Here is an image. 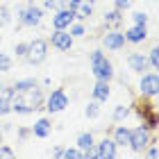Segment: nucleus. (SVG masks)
<instances>
[{
    "instance_id": "1",
    "label": "nucleus",
    "mask_w": 159,
    "mask_h": 159,
    "mask_svg": "<svg viewBox=\"0 0 159 159\" xmlns=\"http://www.w3.org/2000/svg\"><path fill=\"white\" fill-rule=\"evenodd\" d=\"M43 100H46V91L43 86L37 84L27 91H20V93H14L11 98V114H18V116H30L34 111H41L43 109Z\"/></svg>"
},
{
    "instance_id": "2",
    "label": "nucleus",
    "mask_w": 159,
    "mask_h": 159,
    "mask_svg": "<svg viewBox=\"0 0 159 159\" xmlns=\"http://www.w3.org/2000/svg\"><path fill=\"white\" fill-rule=\"evenodd\" d=\"M132 107V114H136L139 116V120L146 125L148 129H152V132H157L159 127V111H157V100H148V98H141L136 96L134 102L129 105Z\"/></svg>"
},
{
    "instance_id": "3",
    "label": "nucleus",
    "mask_w": 159,
    "mask_h": 159,
    "mask_svg": "<svg viewBox=\"0 0 159 159\" xmlns=\"http://www.w3.org/2000/svg\"><path fill=\"white\" fill-rule=\"evenodd\" d=\"M89 66H91V75L96 80H105V82H111L116 77V70H114L111 59L105 55L102 48H93L89 52Z\"/></svg>"
},
{
    "instance_id": "4",
    "label": "nucleus",
    "mask_w": 159,
    "mask_h": 159,
    "mask_svg": "<svg viewBox=\"0 0 159 159\" xmlns=\"http://www.w3.org/2000/svg\"><path fill=\"white\" fill-rule=\"evenodd\" d=\"M43 16H46V9H43L41 5L37 2H25L16 7V20L20 27H27V30H34V27H39L43 23Z\"/></svg>"
},
{
    "instance_id": "5",
    "label": "nucleus",
    "mask_w": 159,
    "mask_h": 159,
    "mask_svg": "<svg viewBox=\"0 0 159 159\" xmlns=\"http://www.w3.org/2000/svg\"><path fill=\"white\" fill-rule=\"evenodd\" d=\"M152 141H155V132H152V129H148L141 123V125H136V127L129 129V143H127V148L132 150V155H143V152H146V148Z\"/></svg>"
},
{
    "instance_id": "6",
    "label": "nucleus",
    "mask_w": 159,
    "mask_h": 159,
    "mask_svg": "<svg viewBox=\"0 0 159 159\" xmlns=\"http://www.w3.org/2000/svg\"><path fill=\"white\" fill-rule=\"evenodd\" d=\"M70 105V96L66 93L64 86H57V89L46 93V100H43V109L48 111V116H55V114L66 111Z\"/></svg>"
},
{
    "instance_id": "7",
    "label": "nucleus",
    "mask_w": 159,
    "mask_h": 159,
    "mask_svg": "<svg viewBox=\"0 0 159 159\" xmlns=\"http://www.w3.org/2000/svg\"><path fill=\"white\" fill-rule=\"evenodd\" d=\"M48 50H50L48 39L37 37V39H32V41H27V52H25L23 59L30 64V66H41V64L48 59Z\"/></svg>"
},
{
    "instance_id": "8",
    "label": "nucleus",
    "mask_w": 159,
    "mask_h": 159,
    "mask_svg": "<svg viewBox=\"0 0 159 159\" xmlns=\"http://www.w3.org/2000/svg\"><path fill=\"white\" fill-rule=\"evenodd\" d=\"M136 89H139L141 98L157 100V96H159V75H157V70H146V73H141Z\"/></svg>"
},
{
    "instance_id": "9",
    "label": "nucleus",
    "mask_w": 159,
    "mask_h": 159,
    "mask_svg": "<svg viewBox=\"0 0 159 159\" xmlns=\"http://www.w3.org/2000/svg\"><path fill=\"white\" fill-rule=\"evenodd\" d=\"M96 2L98 0H61V7H68L73 11L75 20L86 23L93 16V11H96Z\"/></svg>"
},
{
    "instance_id": "10",
    "label": "nucleus",
    "mask_w": 159,
    "mask_h": 159,
    "mask_svg": "<svg viewBox=\"0 0 159 159\" xmlns=\"http://www.w3.org/2000/svg\"><path fill=\"white\" fill-rule=\"evenodd\" d=\"M100 43H102L105 50L109 52H118V50L125 48V37H123L120 27H107V32L100 37Z\"/></svg>"
},
{
    "instance_id": "11",
    "label": "nucleus",
    "mask_w": 159,
    "mask_h": 159,
    "mask_svg": "<svg viewBox=\"0 0 159 159\" xmlns=\"http://www.w3.org/2000/svg\"><path fill=\"white\" fill-rule=\"evenodd\" d=\"M48 43L57 50V52H70L75 39L70 37L68 30H52V32H50V37H48Z\"/></svg>"
},
{
    "instance_id": "12",
    "label": "nucleus",
    "mask_w": 159,
    "mask_h": 159,
    "mask_svg": "<svg viewBox=\"0 0 159 159\" xmlns=\"http://www.w3.org/2000/svg\"><path fill=\"white\" fill-rule=\"evenodd\" d=\"M118 157V146L114 143L111 136H102L100 141L93 143V159H114Z\"/></svg>"
},
{
    "instance_id": "13",
    "label": "nucleus",
    "mask_w": 159,
    "mask_h": 159,
    "mask_svg": "<svg viewBox=\"0 0 159 159\" xmlns=\"http://www.w3.org/2000/svg\"><path fill=\"white\" fill-rule=\"evenodd\" d=\"M123 37H125V43L129 46H141V43L148 41V25H129L125 32H123Z\"/></svg>"
},
{
    "instance_id": "14",
    "label": "nucleus",
    "mask_w": 159,
    "mask_h": 159,
    "mask_svg": "<svg viewBox=\"0 0 159 159\" xmlns=\"http://www.w3.org/2000/svg\"><path fill=\"white\" fill-rule=\"evenodd\" d=\"M73 20H75L73 11L68 7H59V9L52 11V30H68Z\"/></svg>"
},
{
    "instance_id": "15",
    "label": "nucleus",
    "mask_w": 159,
    "mask_h": 159,
    "mask_svg": "<svg viewBox=\"0 0 159 159\" xmlns=\"http://www.w3.org/2000/svg\"><path fill=\"white\" fill-rule=\"evenodd\" d=\"M93 143H96V134L93 132H80L75 139V146L82 150V159H93Z\"/></svg>"
},
{
    "instance_id": "16",
    "label": "nucleus",
    "mask_w": 159,
    "mask_h": 159,
    "mask_svg": "<svg viewBox=\"0 0 159 159\" xmlns=\"http://www.w3.org/2000/svg\"><path fill=\"white\" fill-rule=\"evenodd\" d=\"M125 61H127V68L132 70V73H136V75H141V73H146V70H150L148 57L143 55V52H129V55L125 57Z\"/></svg>"
},
{
    "instance_id": "17",
    "label": "nucleus",
    "mask_w": 159,
    "mask_h": 159,
    "mask_svg": "<svg viewBox=\"0 0 159 159\" xmlns=\"http://www.w3.org/2000/svg\"><path fill=\"white\" fill-rule=\"evenodd\" d=\"M111 96V82H105V80H96L91 86V100H96V102H107Z\"/></svg>"
},
{
    "instance_id": "18",
    "label": "nucleus",
    "mask_w": 159,
    "mask_h": 159,
    "mask_svg": "<svg viewBox=\"0 0 159 159\" xmlns=\"http://www.w3.org/2000/svg\"><path fill=\"white\" fill-rule=\"evenodd\" d=\"M30 132H32V136H37V139H48V136L52 134V118L50 116L37 118L34 125H30Z\"/></svg>"
},
{
    "instance_id": "19",
    "label": "nucleus",
    "mask_w": 159,
    "mask_h": 159,
    "mask_svg": "<svg viewBox=\"0 0 159 159\" xmlns=\"http://www.w3.org/2000/svg\"><path fill=\"white\" fill-rule=\"evenodd\" d=\"M11 98H14L11 84H0V116L2 118L11 114Z\"/></svg>"
},
{
    "instance_id": "20",
    "label": "nucleus",
    "mask_w": 159,
    "mask_h": 159,
    "mask_svg": "<svg viewBox=\"0 0 159 159\" xmlns=\"http://www.w3.org/2000/svg\"><path fill=\"white\" fill-rule=\"evenodd\" d=\"M129 129L132 127H127V125H123V123H116V125L111 127V139L114 143H116L118 148H127V143H129Z\"/></svg>"
},
{
    "instance_id": "21",
    "label": "nucleus",
    "mask_w": 159,
    "mask_h": 159,
    "mask_svg": "<svg viewBox=\"0 0 159 159\" xmlns=\"http://www.w3.org/2000/svg\"><path fill=\"white\" fill-rule=\"evenodd\" d=\"M123 20H125V11L116 9V7H111V9H107V11L102 14V23H105V27H120Z\"/></svg>"
},
{
    "instance_id": "22",
    "label": "nucleus",
    "mask_w": 159,
    "mask_h": 159,
    "mask_svg": "<svg viewBox=\"0 0 159 159\" xmlns=\"http://www.w3.org/2000/svg\"><path fill=\"white\" fill-rule=\"evenodd\" d=\"M129 116H132V107L129 105H116L111 111V120L114 123H125Z\"/></svg>"
},
{
    "instance_id": "23",
    "label": "nucleus",
    "mask_w": 159,
    "mask_h": 159,
    "mask_svg": "<svg viewBox=\"0 0 159 159\" xmlns=\"http://www.w3.org/2000/svg\"><path fill=\"white\" fill-rule=\"evenodd\" d=\"M37 84H41L37 77H20L11 84V89H14V93H20V91H27V89H32V86H37Z\"/></svg>"
},
{
    "instance_id": "24",
    "label": "nucleus",
    "mask_w": 159,
    "mask_h": 159,
    "mask_svg": "<svg viewBox=\"0 0 159 159\" xmlns=\"http://www.w3.org/2000/svg\"><path fill=\"white\" fill-rule=\"evenodd\" d=\"M68 32H70V37L73 39H84L86 37V25L82 23V20H73L68 27Z\"/></svg>"
},
{
    "instance_id": "25",
    "label": "nucleus",
    "mask_w": 159,
    "mask_h": 159,
    "mask_svg": "<svg viewBox=\"0 0 159 159\" xmlns=\"http://www.w3.org/2000/svg\"><path fill=\"white\" fill-rule=\"evenodd\" d=\"M84 116H86V118H91V120L100 118V102H96V100L86 102V107H84Z\"/></svg>"
},
{
    "instance_id": "26",
    "label": "nucleus",
    "mask_w": 159,
    "mask_h": 159,
    "mask_svg": "<svg viewBox=\"0 0 159 159\" xmlns=\"http://www.w3.org/2000/svg\"><path fill=\"white\" fill-rule=\"evenodd\" d=\"M11 66H14V57L9 52H2V50H0V73H9Z\"/></svg>"
},
{
    "instance_id": "27",
    "label": "nucleus",
    "mask_w": 159,
    "mask_h": 159,
    "mask_svg": "<svg viewBox=\"0 0 159 159\" xmlns=\"http://www.w3.org/2000/svg\"><path fill=\"white\" fill-rule=\"evenodd\" d=\"M146 57H148V66H150V70H157V68H159V48L152 46V48H150V52H148Z\"/></svg>"
},
{
    "instance_id": "28",
    "label": "nucleus",
    "mask_w": 159,
    "mask_h": 159,
    "mask_svg": "<svg viewBox=\"0 0 159 159\" xmlns=\"http://www.w3.org/2000/svg\"><path fill=\"white\" fill-rule=\"evenodd\" d=\"M11 23V9L7 5L0 2V27H5V25H9Z\"/></svg>"
},
{
    "instance_id": "29",
    "label": "nucleus",
    "mask_w": 159,
    "mask_h": 159,
    "mask_svg": "<svg viewBox=\"0 0 159 159\" xmlns=\"http://www.w3.org/2000/svg\"><path fill=\"white\" fill-rule=\"evenodd\" d=\"M129 18H132L134 25H148V20H150V16L146 11H132V14H129Z\"/></svg>"
},
{
    "instance_id": "30",
    "label": "nucleus",
    "mask_w": 159,
    "mask_h": 159,
    "mask_svg": "<svg viewBox=\"0 0 159 159\" xmlns=\"http://www.w3.org/2000/svg\"><path fill=\"white\" fill-rule=\"evenodd\" d=\"M61 159H82V150L77 146H68V148H64V157Z\"/></svg>"
},
{
    "instance_id": "31",
    "label": "nucleus",
    "mask_w": 159,
    "mask_h": 159,
    "mask_svg": "<svg viewBox=\"0 0 159 159\" xmlns=\"http://www.w3.org/2000/svg\"><path fill=\"white\" fill-rule=\"evenodd\" d=\"M32 136V132H30V127H25V125H18L16 127V141H20V143H25L27 139Z\"/></svg>"
},
{
    "instance_id": "32",
    "label": "nucleus",
    "mask_w": 159,
    "mask_h": 159,
    "mask_svg": "<svg viewBox=\"0 0 159 159\" xmlns=\"http://www.w3.org/2000/svg\"><path fill=\"white\" fill-rule=\"evenodd\" d=\"M14 155H16V150H14L11 146H9V143H0V159H11Z\"/></svg>"
},
{
    "instance_id": "33",
    "label": "nucleus",
    "mask_w": 159,
    "mask_h": 159,
    "mask_svg": "<svg viewBox=\"0 0 159 159\" xmlns=\"http://www.w3.org/2000/svg\"><path fill=\"white\" fill-rule=\"evenodd\" d=\"M25 52H27V41H18L16 46H14V55H16L18 59H23Z\"/></svg>"
},
{
    "instance_id": "34",
    "label": "nucleus",
    "mask_w": 159,
    "mask_h": 159,
    "mask_svg": "<svg viewBox=\"0 0 159 159\" xmlns=\"http://www.w3.org/2000/svg\"><path fill=\"white\" fill-rule=\"evenodd\" d=\"M146 157H150V159H159V148H157V139L150 143V146L146 148V152H143Z\"/></svg>"
},
{
    "instance_id": "35",
    "label": "nucleus",
    "mask_w": 159,
    "mask_h": 159,
    "mask_svg": "<svg viewBox=\"0 0 159 159\" xmlns=\"http://www.w3.org/2000/svg\"><path fill=\"white\" fill-rule=\"evenodd\" d=\"M132 5H134V0H114V7L120 11H127V9H132Z\"/></svg>"
},
{
    "instance_id": "36",
    "label": "nucleus",
    "mask_w": 159,
    "mask_h": 159,
    "mask_svg": "<svg viewBox=\"0 0 159 159\" xmlns=\"http://www.w3.org/2000/svg\"><path fill=\"white\" fill-rule=\"evenodd\" d=\"M43 9H50V11H55V9H59L61 7V0H43Z\"/></svg>"
},
{
    "instance_id": "37",
    "label": "nucleus",
    "mask_w": 159,
    "mask_h": 159,
    "mask_svg": "<svg viewBox=\"0 0 159 159\" xmlns=\"http://www.w3.org/2000/svg\"><path fill=\"white\" fill-rule=\"evenodd\" d=\"M50 155H52V157H57V159H61V157H64V148H61V146H55Z\"/></svg>"
},
{
    "instance_id": "38",
    "label": "nucleus",
    "mask_w": 159,
    "mask_h": 159,
    "mask_svg": "<svg viewBox=\"0 0 159 159\" xmlns=\"http://www.w3.org/2000/svg\"><path fill=\"white\" fill-rule=\"evenodd\" d=\"M5 141V132H2V125H0V143Z\"/></svg>"
},
{
    "instance_id": "39",
    "label": "nucleus",
    "mask_w": 159,
    "mask_h": 159,
    "mask_svg": "<svg viewBox=\"0 0 159 159\" xmlns=\"http://www.w3.org/2000/svg\"><path fill=\"white\" fill-rule=\"evenodd\" d=\"M0 43H2V32H0Z\"/></svg>"
},
{
    "instance_id": "40",
    "label": "nucleus",
    "mask_w": 159,
    "mask_h": 159,
    "mask_svg": "<svg viewBox=\"0 0 159 159\" xmlns=\"http://www.w3.org/2000/svg\"><path fill=\"white\" fill-rule=\"evenodd\" d=\"M0 2H5V0H0Z\"/></svg>"
}]
</instances>
